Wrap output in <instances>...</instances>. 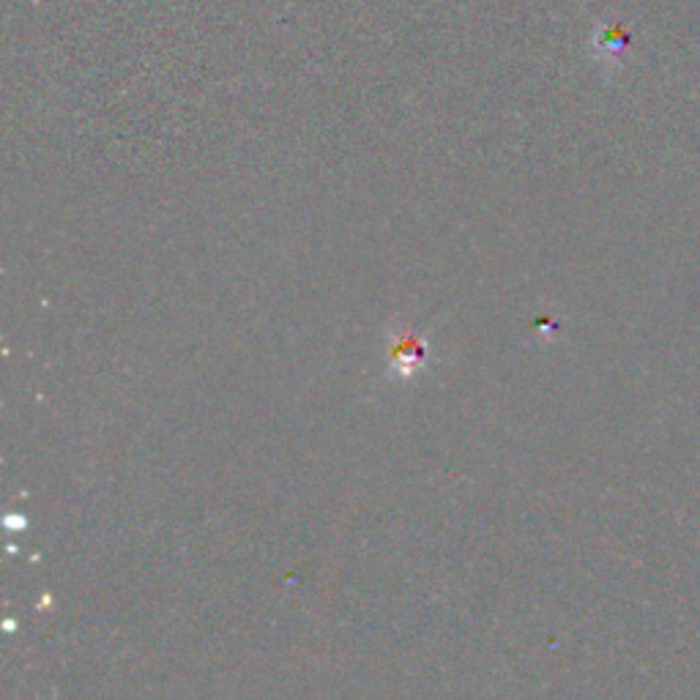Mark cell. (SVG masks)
<instances>
[{"label": "cell", "instance_id": "1", "mask_svg": "<svg viewBox=\"0 0 700 700\" xmlns=\"http://www.w3.org/2000/svg\"><path fill=\"white\" fill-rule=\"evenodd\" d=\"M427 340L413 329H397L389 340V373L400 380H411L427 367Z\"/></svg>", "mask_w": 700, "mask_h": 700}]
</instances>
